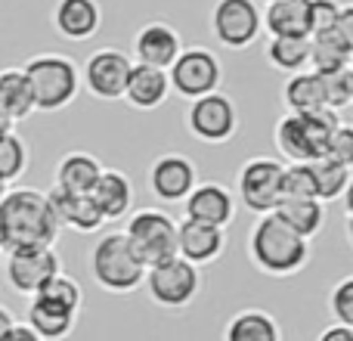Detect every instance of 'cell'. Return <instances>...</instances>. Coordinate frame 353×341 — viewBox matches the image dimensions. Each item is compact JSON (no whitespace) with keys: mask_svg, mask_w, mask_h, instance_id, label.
<instances>
[{"mask_svg":"<svg viewBox=\"0 0 353 341\" xmlns=\"http://www.w3.org/2000/svg\"><path fill=\"white\" fill-rule=\"evenodd\" d=\"M171 97V84H168V72L149 66H130L128 84H124V103L137 112H155L168 103Z\"/></svg>","mask_w":353,"mask_h":341,"instance_id":"ac0fdd59","label":"cell"},{"mask_svg":"<svg viewBox=\"0 0 353 341\" xmlns=\"http://www.w3.org/2000/svg\"><path fill=\"white\" fill-rule=\"evenodd\" d=\"M28 170V143L12 130V134L0 137V180L10 186Z\"/></svg>","mask_w":353,"mask_h":341,"instance_id":"1f68e13d","label":"cell"},{"mask_svg":"<svg viewBox=\"0 0 353 341\" xmlns=\"http://www.w3.org/2000/svg\"><path fill=\"white\" fill-rule=\"evenodd\" d=\"M90 199H93V205L99 208L105 224H109V220H121V217H128L130 208H134V183H130V177L124 174V170L103 168L97 186L90 189Z\"/></svg>","mask_w":353,"mask_h":341,"instance_id":"7402d4cb","label":"cell"},{"mask_svg":"<svg viewBox=\"0 0 353 341\" xmlns=\"http://www.w3.org/2000/svg\"><path fill=\"white\" fill-rule=\"evenodd\" d=\"M329 311L338 326L353 329V276H344L335 282V289L329 292Z\"/></svg>","mask_w":353,"mask_h":341,"instance_id":"d590c367","label":"cell"},{"mask_svg":"<svg viewBox=\"0 0 353 341\" xmlns=\"http://www.w3.org/2000/svg\"><path fill=\"white\" fill-rule=\"evenodd\" d=\"M267 3H273V0H267Z\"/></svg>","mask_w":353,"mask_h":341,"instance_id":"f6af8a7d","label":"cell"},{"mask_svg":"<svg viewBox=\"0 0 353 341\" xmlns=\"http://www.w3.org/2000/svg\"><path fill=\"white\" fill-rule=\"evenodd\" d=\"M323 159H332V162H338V165L353 168V128L347 121H341L335 128V134H332V140H329V146H325Z\"/></svg>","mask_w":353,"mask_h":341,"instance_id":"8d00e7d4","label":"cell"},{"mask_svg":"<svg viewBox=\"0 0 353 341\" xmlns=\"http://www.w3.org/2000/svg\"><path fill=\"white\" fill-rule=\"evenodd\" d=\"M338 124H341V115L332 109L310 112V115L285 112L276 121L273 143L288 165H307V162H316L325 155V146Z\"/></svg>","mask_w":353,"mask_h":341,"instance_id":"3957f363","label":"cell"},{"mask_svg":"<svg viewBox=\"0 0 353 341\" xmlns=\"http://www.w3.org/2000/svg\"><path fill=\"white\" fill-rule=\"evenodd\" d=\"M31 84L34 112H62L81 90V68L65 53H37L22 66Z\"/></svg>","mask_w":353,"mask_h":341,"instance_id":"277c9868","label":"cell"},{"mask_svg":"<svg viewBox=\"0 0 353 341\" xmlns=\"http://www.w3.org/2000/svg\"><path fill=\"white\" fill-rule=\"evenodd\" d=\"M0 341H41V338H37L25 323H19V320H16V323L10 326V332H6V335L0 338Z\"/></svg>","mask_w":353,"mask_h":341,"instance_id":"60d3db41","label":"cell"},{"mask_svg":"<svg viewBox=\"0 0 353 341\" xmlns=\"http://www.w3.org/2000/svg\"><path fill=\"white\" fill-rule=\"evenodd\" d=\"M121 233L146 267L176 255V220L165 208H140L128 214V226Z\"/></svg>","mask_w":353,"mask_h":341,"instance_id":"52a82bcc","label":"cell"},{"mask_svg":"<svg viewBox=\"0 0 353 341\" xmlns=\"http://www.w3.org/2000/svg\"><path fill=\"white\" fill-rule=\"evenodd\" d=\"M168 84H171V93L192 103V99L220 90L223 62L208 47H183L180 56L174 59V66L168 68Z\"/></svg>","mask_w":353,"mask_h":341,"instance_id":"ba28073f","label":"cell"},{"mask_svg":"<svg viewBox=\"0 0 353 341\" xmlns=\"http://www.w3.org/2000/svg\"><path fill=\"white\" fill-rule=\"evenodd\" d=\"M50 205L56 211V220L59 226H68L74 233H99L103 230V214L93 205L90 195H65L59 189H50Z\"/></svg>","mask_w":353,"mask_h":341,"instance_id":"cb8c5ba5","label":"cell"},{"mask_svg":"<svg viewBox=\"0 0 353 341\" xmlns=\"http://www.w3.org/2000/svg\"><path fill=\"white\" fill-rule=\"evenodd\" d=\"M353 62V47L335 35V31H319L310 35V72L332 75L338 68H347Z\"/></svg>","mask_w":353,"mask_h":341,"instance_id":"f546056e","label":"cell"},{"mask_svg":"<svg viewBox=\"0 0 353 341\" xmlns=\"http://www.w3.org/2000/svg\"><path fill=\"white\" fill-rule=\"evenodd\" d=\"M316 341H353V329H350V326L332 323V326H325V329L319 332Z\"/></svg>","mask_w":353,"mask_h":341,"instance_id":"ab89813d","label":"cell"},{"mask_svg":"<svg viewBox=\"0 0 353 341\" xmlns=\"http://www.w3.org/2000/svg\"><path fill=\"white\" fill-rule=\"evenodd\" d=\"M103 25V10L97 0H59L53 6V28L65 41H87Z\"/></svg>","mask_w":353,"mask_h":341,"instance_id":"44dd1931","label":"cell"},{"mask_svg":"<svg viewBox=\"0 0 353 341\" xmlns=\"http://www.w3.org/2000/svg\"><path fill=\"white\" fill-rule=\"evenodd\" d=\"M186 130L199 143L208 146H220L230 143L239 134V106L232 97L214 90L208 97H199L189 103L186 109Z\"/></svg>","mask_w":353,"mask_h":341,"instance_id":"9c48e42d","label":"cell"},{"mask_svg":"<svg viewBox=\"0 0 353 341\" xmlns=\"http://www.w3.org/2000/svg\"><path fill=\"white\" fill-rule=\"evenodd\" d=\"M332 31L353 47V6L350 3H344L341 10H338V19H335V25H332Z\"/></svg>","mask_w":353,"mask_h":341,"instance_id":"f35d334b","label":"cell"},{"mask_svg":"<svg viewBox=\"0 0 353 341\" xmlns=\"http://www.w3.org/2000/svg\"><path fill=\"white\" fill-rule=\"evenodd\" d=\"M223 341H282V326L270 311L245 307L226 320Z\"/></svg>","mask_w":353,"mask_h":341,"instance_id":"d4e9b609","label":"cell"},{"mask_svg":"<svg viewBox=\"0 0 353 341\" xmlns=\"http://www.w3.org/2000/svg\"><path fill=\"white\" fill-rule=\"evenodd\" d=\"M143 286H146V295L155 307H161V311H186L201 292V270L192 267L189 261H183L180 255H174L168 261L146 267Z\"/></svg>","mask_w":353,"mask_h":341,"instance_id":"8992f818","label":"cell"},{"mask_svg":"<svg viewBox=\"0 0 353 341\" xmlns=\"http://www.w3.org/2000/svg\"><path fill=\"white\" fill-rule=\"evenodd\" d=\"M282 199H316L310 168L307 165H285L282 168Z\"/></svg>","mask_w":353,"mask_h":341,"instance_id":"e575fe53","label":"cell"},{"mask_svg":"<svg viewBox=\"0 0 353 341\" xmlns=\"http://www.w3.org/2000/svg\"><path fill=\"white\" fill-rule=\"evenodd\" d=\"M338 10H341L338 0H310V28H313V35L329 31L338 19Z\"/></svg>","mask_w":353,"mask_h":341,"instance_id":"74e56055","label":"cell"},{"mask_svg":"<svg viewBox=\"0 0 353 341\" xmlns=\"http://www.w3.org/2000/svg\"><path fill=\"white\" fill-rule=\"evenodd\" d=\"M282 162L273 155H254L242 165L236 177V193L239 202L248 208L251 214H273L282 199Z\"/></svg>","mask_w":353,"mask_h":341,"instance_id":"30bf717a","label":"cell"},{"mask_svg":"<svg viewBox=\"0 0 353 341\" xmlns=\"http://www.w3.org/2000/svg\"><path fill=\"white\" fill-rule=\"evenodd\" d=\"M323 78V93H325V106L332 112H344L353 103V66L338 68L332 75H319Z\"/></svg>","mask_w":353,"mask_h":341,"instance_id":"d6a6232c","label":"cell"},{"mask_svg":"<svg viewBox=\"0 0 353 341\" xmlns=\"http://www.w3.org/2000/svg\"><path fill=\"white\" fill-rule=\"evenodd\" d=\"M0 251H3V249H0Z\"/></svg>","mask_w":353,"mask_h":341,"instance_id":"bcb514c9","label":"cell"},{"mask_svg":"<svg viewBox=\"0 0 353 341\" xmlns=\"http://www.w3.org/2000/svg\"><path fill=\"white\" fill-rule=\"evenodd\" d=\"M214 41L226 50H248L261 37V6L254 0H217L211 10Z\"/></svg>","mask_w":353,"mask_h":341,"instance_id":"8fae6325","label":"cell"},{"mask_svg":"<svg viewBox=\"0 0 353 341\" xmlns=\"http://www.w3.org/2000/svg\"><path fill=\"white\" fill-rule=\"evenodd\" d=\"M149 193L165 205H180L192 186L199 183V170L195 162L183 153H165L149 165Z\"/></svg>","mask_w":353,"mask_h":341,"instance_id":"5bb4252c","label":"cell"},{"mask_svg":"<svg viewBox=\"0 0 353 341\" xmlns=\"http://www.w3.org/2000/svg\"><path fill=\"white\" fill-rule=\"evenodd\" d=\"M12 128H16V121H12V118H6L3 112H0V137L12 134Z\"/></svg>","mask_w":353,"mask_h":341,"instance_id":"7bdbcfd3","label":"cell"},{"mask_svg":"<svg viewBox=\"0 0 353 341\" xmlns=\"http://www.w3.org/2000/svg\"><path fill=\"white\" fill-rule=\"evenodd\" d=\"M62 226L43 189L12 186L0 199V249H37L56 245Z\"/></svg>","mask_w":353,"mask_h":341,"instance_id":"6da1fadb","label":"cell"},{"mask_svg":"<svg viewBox=\"0 0 353 341\" xmlns=\"http://www.w3.org/2000/svg\"><path fill=\"white\" fill-rule=\"evenodd\" d=\"M183 214H186V220H199V224L226 230L236 220V195L223 183H195L192 193L183 199Z\"/></svg>","mask_w":353,"mask_h":341,"instance_id":"9a60e30c","label":"cell"},{"mask_svg":"<svg viewBox=\"0 0 353 341\" xmlns=\"http://www.w3.org/2000/svg\"><path fill=\"white\" fill-rule=\"evenodd\" d=\"M37 295H43V298L56 301V304L68 307V311H74V313L84 307V292H81V286L68 273H56L53 280H50Z\"/></svg>","mask_w":353,"mask_h":341,"instance_id":"836d02e7","label":"cell"},{"mask_svg":"<svg viewBox=\"0 0 353 341\" xmlns=\"http://www.w3.org/2000/svg\"><path fill=\"white\" fill-rule=\"evenodd\" d=\"M12 323H16V317H12V311H10V307H3V304H0V338H3L6 332H10V326H12Z\"/></svg>","mask_w":353,"mask_h":341,"instance_id":"b9f144b4","label":"cell"},{"mask_svg":"<svg viewBox=\"0 0 353 341\" xmlns=\"http://www.w3.org/2000/svg\"><path fill=\"white\" fill-rule=\"evenodd\" d=\"M263 59L282 75H298L310 68V37H270Z\"/></svg>","mask_w":353,"mask_h":341,"instance_id":"83f0119b","label":"cell"},{"mask_svg":"<svg viewBox=\"0 0 353 341\" xmlns=\"http://www.w3.org/2000/svg\"><path fill=\"white\" fill-rule=\"evenodd\" d=\"M223 251H226V230H217V226H208L186 217L176 224V255L183 261H189L192 267L201 270L208 264L220 261Z\"/></svg>","mask_w":353,"mask_h":341,"instance_id":"2e32d148","label":"cell"},{"mask_svg":"<svg viewBox=\"0 0 353 341\" xmlns=\"http://www.w3.org/2000/svg\"><path fill=\"white\" fill-rule=\"evenodd\" d=\"M273 214L301 239H313L325 224V205L316 199H279Z\"/></svg>","mask_w":353,"mask_h":341,"instance_id":"4316f807","label":"cell"},{"mask_svg":"<svg viewBox=\"0 0 353 341\" xmlns=\"http://www.w3.org/2000/svg\"><path fill=\"white\" fill-rule=\"evenodd\" d=\"M6 189H10V186H6V183L0 180V199H3V193H6Z\"/></svg>","mask_w":353,"mask_h":341,"instance_id":"ee69618b","label":"cell"},{"mask_svg":"<svg viewBox=\"0 0 353 341\" xmlns=\"http://www.w3.org/2000/svg\"><path fill=\"white\" fill-rule=\"evenodd\" d=\"M130 56L118 47H99L87 56L84 68H81V84L93 99L103 103H118L124 97V84L130 75Z\"/></svg>","mask_w":353,"mask_h":341,"instance_id":"4fadbf2b","label":"cell"},{"mask_svg":"<svg viewBox=\"0 0 353 341\" xmlns=\"http://www.w3.org/2000/svg\"><path fill=\"white\" fill-rule=\"evenodd\" d=\"M103 168L105 165L93 153L72 149V153H65L56 162V170H53L56 186L53 189H59V193H65V195H90V189L97 186Z\"/></svg>","mask_w":353,"mask_h":341,"instance_id":"d6986e66","label":"cell"},{"mask_svg":"<svg viewBox=\"0 0 353 341\" xmlns=\"http://www.w3.org/2000/svg\"><path fill=\"white\" fill-rule=\"evenodd\" d=\"M261 22L270 37H310V0H273L261 10Z\"/></svg>","mask_w":353,"mask_h":341,"instance_id":"603a6c76","label":"cell"},{"mask_svg":"<svg viewBox=\"0 0 353 341\" xmlns=\"http://www.w3.org/2000/svg\"><path fill=\"white\" fill-rule=\"evenodd\" d=\"M56 273H62V261L53 245L6 251V282L22 298H34Z\"/></svg>","mask_w":353,"mask_h":341,"instance_id":"7c38bea8","label":"cell"},{"mask_svg":"<svg viewBox=\"0 0 353 341\" xmlns=\"http://www.w3.org/2000/svg\"><path fill=\"white\" fill-rule=\"evenodd\" d=\"M310 168V177H313V193H316V202H338L347 195L350 189V177H353V168L347 165H338L332 159H316V162H307Z\"/></svg>","mask_w":353,"mask_h":341,"instance_id":"4dcf8cb0","label":"cell"},{"mask_svg":"<svg viewBox=\"0 0 353 341\" xmlns=\"http://www.w3.org/2000/svg\"><path fill=\"white\" fill-rule=\"evenodd\" d=\"M183 50V37L174 25L168 22H149L137 31L134 37V59L137 66H149V68H168L174 66V59Z\"/></svg>","mask_w":353,"mask_h":341,"instance_id":"e0dca14e","label":"cell"},{"mask_svg":"<svg viewBox=\"0 0 353 341\" xmlns=\"http://www.w3.org/2000/svg\"><path fill=\"white\" fill-rule=\"evenodd\" d=\"M0 112L12 121H25L34 115V97L22 68H3L0 72Z\"/></svg>","mask_w":353,"mask_h":341,"instance_id":"f1b7e54d","label":"cell"},{"mask_svg":"<svg viewBox=\"0 0 353 341\" xmlns=\"http://www.w3.org/2000/svg\"><path fill=\"white\" fill-rule=\"evenodd\" d=\"M282 106H285V112H294V115H310V112L329 109L323 93V78L310 68L288 75L285 87H282Z\"/></svg>","mask_w":353,"mask_h":341,"instance_id":"484cf974","label":"cell"},{"mask_svg":"<svg viewBox=\"0 0 353 341\" xmlns=\"http://www.w3.org/2000/svg\"><path fill=\"white\" fill-rule=\"evenodd\" d=\"M74 323H78V313L68 311V307L56 304V301L43 298V295L28 298L25 326H28L41 341H65L68 335H72Z\"/></svg>","mask_w":353,"mask_h":341,"instance_id":"ffe728a7","label":"cell"},{"mask_svg":"<svg viewBox=\"0 0 353 341\" xmlns=\"http://www.w3.org/2000/svg\"><path fill=\"white\" fill-rule=\"evenodd\" d=\"M313 245L288 230L276 214H261L248 230V261L273 280H288L310 264Z\"/></svg>","mask_w":353,"mask_h":341,"instance_id":"7a4b0ae2","label":"cell"},{"mask_svg":"<svg viewBox=\"0 0 353 341\" xmlns=\"http://www.w3.org/2000/svg\"><path fill=\"white\" fill-rule=\"evenodd\" d=\"M90 276L103 292L109 295H130L143 286L146 276V264L137 257V251L130 249L128 236L121 230L105 233L93 242L90 249Z\"/></svg>","mask_w":353,"mask_h":341,"instance_id":"5b68a950","label":"cell"}]
</instances>
